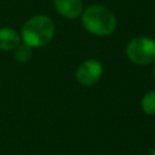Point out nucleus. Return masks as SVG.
<instances>
[{
    "label": "nucleus",
    "instance_id": "1",
    "mask_svg": "<svg viewBox=\"0 0 155 155\" xmlns=\"http://www.w3.org/2000/svg\"><path fill=\"white\" fill-rule=\"evenodd\" d=\"M81 23L88 33L96 36H109L117 25L114 12L101 4L87 6L81 13Z\"/></svg>",
    "mask_w": 155,
    "mask_h": 155
},
{
    "label": "nucleus",
    "instance_id": "2",
    "mask_svg": "<svg viewBox=\"0 0 155 155\" xmlns=\"http://www.w3.org/2000/svg\"><path fill=\"white\" fill-rule=\"evenodd\" d=\"M56 33V25L52 18L45 15H38L29 18L22 27L21 36L23 42L30 47H44L51 42Z\"/></svg>",
    "mask_w": 155,
    "mask_h": 155
},
{
    "label": "nucleus",
    "instance_id": "3",
    "mask_svg": "<svg viewBox=\"0 0 155 155\" xmlns=\"http://www.w3.org/2000/svg\"><path fill=\"white\" fill-rule=\"evenodd\" d=\"M127 58L137 65H147L155 61V40L148 36H137L126 46Z\"/></svg>",
    "mask_w": 155,
    "mask_h": 155
},
{
    "label": "nucleus",
    "instance_id": "4",
    "mask_svg": "<svg viewBox=\"0 0 155 155\" xmlns=\"http://www.w3.org/2000/svg\"><path fill=\"white\" fill-rule=\"evenodd\" d=\"M103 75V65L97 59L84 61L75 71V78L78 82L82 86H92L97 84Z\"/></svg>",
    "mask_w": 155,
    "mask_h": 155
},
{
    "label": "nucleus",
    "instance_id": "5",
    "mask_svg": "<svg viewBox=\"0 0 155 155\" xmlns=\"http://www.w3.org/2000/svg\"><path fill=\"white\" fill-rule=\"evenodd\" d=\"M56 11L64 18L75 19L84 11L82 0H53Z\"/></svg>",
    "mask_w": 155,
    "mask_h": 155
},
{
    "label": "nucleus",
    "instance_id": "6",
    "mask_svg": "<svg viewBox=\"0 0 155 155\" xmlns=\"http://www.w3.org/2000/svg\"><path fill=\"white\" fill-rule=\"evenodd\" d=\"M21 42L19 34L12 28H1L0 29V50L12 51Z\"/></svg>",
    "mask_w": 155,
    "mask_h": 155
},
{
    "label": "nucleus",
    "instance_id": "7",
    "mask_svg": "<svg viewBox=\"0 0 155 155\" xmlns=\"http://www.w3.org/2000/svg\"><path fill=\"white\" fill-rule=\"evenodd\" d=\"M15 52H13V57H15V59L17 61V62H19V63H25V62H28L30 58H31V56H33V47H30L29 45H27L25 42H23V44H18L17 46H16V48L13 50Z\"/></svg>",
    "mask_w": 155,
    "mask_h": 155
},
{
    "label": "nucleus",
    "instance_id": "8",
    "mask_svg": "<svg viewBox=\"0 0 155 155\" xmlns=\"http://www.w3.org/2000/svg\"><path fill=\"white\" fill-rule=\"evenodd\" d=\"M140 107L145 114L155 116V90H151L143 96L140 101Z\"/></svg>",
    "mask_w": 155,
    "mask_h": 155
},
{
    "label": "nucleus",
    "instance_id": "9",
    "mask_svg": "<svg viewBox=\"0 0 155 155\" xmlns=\"http://www.w3.org/2000/svg\"><path fill=\"white\" fill-rule=\"evenodd\" d=\"M153 78H154V81H155V64H154V68H153Z\"/></svg>",
    "mask_w": 155,
    "mask_h": 155
},
{
    "label": "nucleus",
    "instance_id": "10",
    "mask_svg": "<svg viewBox=\"0 0 155 155\" xmlns=\"http://www.w3.org/2000/svg\"><path fill=\"white\" fill-rule=\"evenodd\" d=\"M150 155H155V148L151 150V153H150Z\"/></svg>",
    "mask_w": 155,
    "mask_h": 155
}]
</instances>
